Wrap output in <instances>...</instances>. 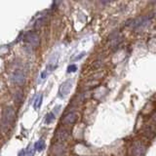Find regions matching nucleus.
Masks as SVG:
<instances>
[{
  "label": "nucleus",
  "instance_id": "nucleus-1",
  "mask_svg": "<svg viewBox=\"0 0 156 156\" xmlns=\"http://www.w3.org/2000/svg\"><path fill=\"white\" fill-rule=\"evenodd\" d=\"M15 119V110L13 107H6L2 114V130L5 131L11 126L13 121Z\"/></svg>",
  "mask_w": 156,
  "mask_h": 156
},
{
  "label": "nucleus",
  "instance_id": "nucleus-2",
  "mask_svg": "<svg viewBox=\"0 0 156 156\" xmlns=\"http://www.w3.org/2000/svg\"><path fill=\"white\" fill-rule=\"evenodd\" d=\"M57 67H58V55L54 54L53 57L49 60L48 63H47V67L45 68V70L41 73V76H40L41 80H44L45 78H47V76H48Z\"/></svg>",
  "mask_w": 156,
  "mask_h": 156
},
{
  "label": "nucleus",
  "instance_id": "nucleus-3",
  "mask_svg": "<svg viewBox=\"0 0 156 156\" xmlns=\"http://www.w3.org/2000/svg\"><path fill=\"white\" fill-rule=\"evenodd\" d=\"M72 85H73V81L71 79L64 81L59 89V96L60 98H66L69 94V92H70V90L72 89Z\"/></svg>",
  "mask_w": 156,
  "mask_h": 156
},
{
  "label": "nucleus",
  "instance_id": "nucleus-4",
  "mask_svg": "<svg viewBox=\"0 0 156 156\" xmlns=\"http://www.w3.org/2000/svg\"><path fill=\"white\" fill-rule=\"evenodd\" d=\"M24 79H25V75L23 72V70H21V69H17V70H15L11 74V80L18 85L24 84Z\"/></svg>",
  "mask_w": 156,
  "mask_h": 156
},
{
  "label": "nucleus",
  "instance_id": "nucleus-5",
  "mask_svg": "<svg viewBox=\"0 0 156 156\" xmlns=\"http://www.w3.org/2000/svg\"><path fill=\"white\" fill-rule=\"evenodd\" d=\"M24 39L27 40L30 45H32L34 47H37L39 45V42H40V38L39 35L35 32H28L25 34Z\"/></svg>",
  "mask_w": 156,
  "mask_h": 156
},
{
  "label": "nucleus",
  "instance_id": "nucleus-6",
  "mask_svg": "<svg viewBox=\"0 0 156 156\" xmlns=\"http://www.w3.org/2000/svg\"><path fill=\"white\" fill-rule=\"evenodd\" d=\"M145 150V145H142L140 142H136L135 145L133 146V154L135 156H141L144 154Z\"/></svg>",
  "mask_w": 156,
  "mask_h": 156
},
{
  "label": "nucleus",
  "instance_id": "nucleus-7",
  "mask_svg": "<svg viewBox=\"0 0 156 156\" xmlns=\"http://www.w3.org/2000/svg\"><path fill=\"white\" fill-rule=\"evenodd\" d=\"M149 23V18L148 17H144L141 19H138L137 21H135V23L133 24L134 28H144L145 25H147V24Z\"/></svg>",
  "mask_w": 156,
  "mask_h": 156
},
{
  "label": "nucleus",
  "instance_id": "nucleus-8",
  "mask_svg": "<svg viewBox=\"0 0 156 156\" xmlns=\"http://www.w3.org/2000/svg\"><path fill=\"white\" fill-rule=\"evenodd\" d=\"M76 118H77V117H76L75 113H69V114H67L66 117H64L63 122L67 124V125H71L76 121Z\"/></svg>",
  "mask_w": 156,
  "mask_h": 156
},
{
  "label": "nucleus",
  "instance_id": "nucleus-9",
  "mask_svg": "<svg viewBox=\"0 0 156 156\" xmlns=\"http://www.w3.org/2000/svg\"><path fill=\"white\" fill-rule=\"evenodd\" d=\"M42 99H43V96L41 94H39L36 97L35 102H34V103H33V107L35 108V109H39V108H40L41 103H42Z\"/></svg>",
  "mask_w": 156,
  "mask_h": 156
},
{
  "label": "nucleus",
  "instance_id": "nucleus-10",
  "mask_svg": "<svg viewBox=\"0 0 156 156\" xmlns=\"http://www.w3.org/2000/svg\"><path fill=\"white\" fill-rule=\"evenodd\" d=\"M34 148L37 151H42L45 148V142L43 140H39L35 145H34Z\"/></svg>",
  "mask_w": 156,
  "mask_h": 156
},
{
  "label": "nucleus",
  "instance_id": "nucleus-11",
  "mask_svg": "<svg viewBox=\"0 0 156 156\" xmlns=\"http://www.w3.org/2000/svg\"><path fill=\"white\" fill-rule=\"evenodd\" d=\"M55 118H56V117H55V114L53 113V112H51V113H49L48 115L46 116V123H47V124H50V123L52 122V121L55 120Z\"/></svg>",
  "mask_w": 156,
  "mask_h": 156
},
{
  "label": "nucleus",
  "instance_id": "nucleus-12",
  "mask_svg": "<svg viewBox=\"0 0 156 156\" xmlns=\"http://www.w3.org/2000/svg\"><path fill=\"white\" fill-rule=\"evenodd\" d=\"M77 70V67L75 66V64H70L68 67H67V72H75Z\"/></svg>",
  "mask_w": 156,
  "mask_h": 156
},
{
  "label": "nucleus",
  "instance_id": "nucleus-13",
  "mask_svg": "<svg viewBox=\"0 0 156 156\" xmlns=\"http://www.w3.org/2000/svg\"><path fill=\"white\" fill-rule=\"evenodd\" d=\"M27 156H34V154H33V150H32L31 148L28 149V155H27Z\"/></svg>",
  "mask_w": 156,
  "mask_h": 156
}]
</instances>
